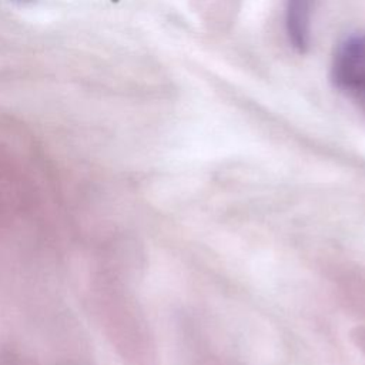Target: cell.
Listing matches in <instances>:
<instances>
[{"label": "cell", "instance_id": "cell-1", "mask_svg": "<svg viewBox=\"0 0 365 365\" xmlns=\"http://www.w3.org/2000/svg\"><path fill=\"white\" fill-rule=\"evenodd\" d=\"M329 80L365 118V33L348 36L338 43L331 58Z\"/></svg>", "mask_w": 365, "mask_h": 365}, {"label": "cell", "instance_id": "cell-2", "mask_svg": "<svg viewBox=\"0 0 365 365\" xmlns=\"http://www.w3.org/2000/svg\"><path fill=\"white\" fill-rule=\"evenodd\" d=\"M315 3L317 0H285V34L289 46L299 54H305L311 47Z\"/></svg>", "mask_w": 365, "mask_h": 365}]
</instances>
